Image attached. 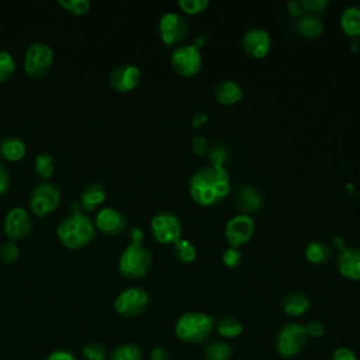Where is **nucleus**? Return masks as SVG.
<instances>
[{"label": "nucleus", "instance_id": "nucleus-1", "mask_svg": "<svg viewBox=\"0 0 360 360\" xmlns=\"http://www.w3.org/2000/svg\"><path fill=\"white\" fill-rule=\"evenodd\" d=\"M231 190V180L224 166L207 165L193 173L188 181L191 200L202 207H214L225 200Z\"/></svg>", "mask_w": 360, "mask_h": 360}, {"label": "nucleus", "instance_id": "nucleus-2", "mask_svg": "<svg viewBox=\"0 0 360 360\" xmlns=\"http://www.w3.org/2000/svg\"><path fill=\"white\" fill-rule=\"evenodd\" d=\"M56 235L65 248L75 250L89 245L96 238V226L87 215L73 211L59 222Z\"/></svg>", "mask_w": 360, "mask_h": 360}, {"label": "nucleus", "instance_id": "nucleus-3", "mask_svg": "<svg viewBox=\"0 0 360 360\" xmlns=\"http://www.w3.org/2000/svg\"><path fill=\"white\" fill-rule=\"evenodd\" d=\"M214 325V316L205 312H184L174 325V333L184 343L198 345L211 336Z\"/></svg>", "mask_w": 360, "mask_h": 360}, {"label": "nucleus", "instance_id": "nucleus-4", "mask_svg": "<svg viewBox=\"0 0 360 360\" xmlns=\"http://www.w3.org/2000/svg\"><path fill=\"white\" fill-rule=\"evenodd\" d=\"M153 263L152 252L142 242H131L120 255L118 271L127 278H142Z\"/></svg>", "mask_w": 360, "mask_h": 360}, {"label": "nucleus", "instance_id": "nucleus-5", "mask_svg": "<svg viewBox=\"0 0 360 360\" xmlns=\"http://www.w3.org/2000/svg\"><path fill=\"white\" fill-rule=\"evenodd\" d=\"M59 202L60 190L56 184L42 180L32 187L30 194V207L37 217H48L59 207Z\"/></svg>", "mask_w": 360, "mask_h": 360}, {"label": "nucleus", "instance_id": "nucleus-6", "mask_svg": "<svg viewBox=\"0 0 360 360\" xmlns=\"http://www.w3.org/2000/svg\"><path fill=\"white\" fill-rule=\"evenodd\" d=\"M307 338L308 335L304 325L297 322L287 323L276 335V339H274L276 352L284 359L294 357L302 350L307 342Z\"/></svg>", "mask_w": 360, "mask_h": 360}, {"label": "nucleus", "instance_id": "nucleus-7", "mask_svg": "<svg viewBox=\"0 0 360 360\" xmlns=\"http://www.w3.org/2000/svg\"><path fill=\"white\" fill-rule=\"evenodd\" d=\"M172 69L181 77H193L202 68L201 51L194 44H181L170 55Z\"/></svg>", "mask_w": 360, "mask_h": 360}, {"label": "nucleus", "instance_id": "nucleus-8", "mask_svg": "<svg viewBox=\"0 0 360 360\" xmlns=\"http://www.w3.org/2000/svg\"><path fill=\"white\" fill-rule=\"evenodd\" d=\"M53 51L45 42H32L24 55V70L32 79H42L51 70Z\"/></svg>", "mask_w": 360, "mask_h": 360}, {"label": "nucleus", "instance_id": "nucleus-9", "mask_svg": "<svg viewBox=\"0 0 360 360\" xmlns=\"http://www.w3.org/2000/svg\"><path fill=\"white\" fill-rule=\"evenodd\" d=\"M150 232L160 245H173L181 238V221L173 211H160L150 219Z\"/></svg>", "mask_w": 360, "mask_h": 360}, {"label": "nucleus", "instance_id": "nucleus-10", "mask_svg": "<svg viewBox=\"0 0 360 360\" xmlns=\"http://www.w3.org/2000/svg\"><path fill=\"white\" fill-rule=\"evenodd\" d=\"M149 304V294L138 285L128 287L122 290L115 301H114V308L115 311L125 318H134L141 315Z\"/></svg>", "mask_w": 360, "mask_h": 360}, {"label": "nucleus", "instance_id": "nucleus-11", "mask_svg": "<svg viewBox=\"0 0 360 360\" xmlns=\"http://www.w3.org/2000/svg\"><path fill=\"white\" fill-rule=\"evenodd\" d=\"M158 32L160 41L166 46H173V45H181L183 41L186 39L188 34V24L183 15L174 11L165 13L158 25Z\"/></svg>", "mask_w": 360, "mask_h": 360}, {"label": "nucleus", "instance_id": "nucleus-12", "mask_svg": "<svg viewBox=\"0 0 360 360\" xmlns=\"http://www.w3.org/2000/svg\"><path fill=\"white\" fill-rule=\"evenodd\" d=\"M255 233V219L249 214H236L228 219L224 228V235L231 248L239 249L246 245Z\"/></svg>", "mask_w": 360, "mask_h": 360}, {"label": "nucleus", "instance_id": "nucleus-13", "mask_svg": "<svg viewBox=\"0 0 360 360\" xmlns=\"http://www.w3.org/2000/svg\"><path fill=\"white\" fill-rule=\"evenodd\" d=\"M141 77L142 75L136 65L120 63L110 70L108 84L120 93H128L138 87V84L141 83Z\"/></svg>", "mask_w": 360, "mask_h": 360}, {"label": "nucleus", "instance_id": "nucleus-14", "mask_svg": "<svg viewBox=\"0 0 360 360\" xmlns=\"http://www.w3.org/2000/svg\"><path fill=\"white\" fill-rule=\"evenodd\" d=\"M242 49L252 59H263L271 49V37L260 27L249 28L242 37Z\"/></svg>", "mask_w": 360, "mask_h": 360}, {"label": "nucleus", "instance_id": "nucleus-15", "mask_svg": "<svg viewBox=\"0 0 360 360\" xmlns=\"http://www.w3.org/2000/svg\"><path fill=\"white\" fill-rule=\"evenodd\" d=\"M32 231V221L30 214L22 207L11 208L4 218V233L8 240L25 239Z\"/></svg>", "mask_w": 360, "mask_h": 360}, {"label": "nucleus", "instance_id": "nucleus-16", "mask_svg": "<svg viewBox=\"0 0 360 360\" xmlns=\"http://www.w3.org/2000/svg\"><path fill=\"white\" fill-rule=\"evenodd\" d=\"M127 225L125 215L112 207L101 208L94 218V226L108 236L121 235L127 229Z\"/></svg>", "mask_w": 360, "mask_h": 360}, {"label": "nucleus", "instance_id": "nucleus-17", "mask_svg": "<svg viewBox=\"0 0 360 360\" xmlns=\"http://www.w3.org/2000/svg\"><path fill=\"white\" fill-rule=\"evenodd\" d=\"M338 273L352 281H360V248L343 246L336 256Z\"/></svg>", "mask_w": 360, "mask_h": 360}, {"label": "nucleus", "instance_id": "nucleus-18", "mask_svg": "<svg viewBox=\"0 0 360 360\" xmlns=\"http://www.w3.org/2000/svg\"><path fill=\"white\" fill-rule=\"evenodd\" d=\"M214 97L222 105H233L242 100L243 90L238 82L225 79L214 87Z\"/></svg>", "mask_w": 360, "mask_h": 360}, {"label": "nucleus", "instance_id": "nucleus-19", "mask_svg": "<svg viewBox=\"0 0 360 360\" xmlns=\"http://www.w3.org/2000/svg\"><path fill=\"white\" fill-rule=\"evenodd\" d=\"M297 31L307 39H316L323 34L325 22L319 15L305 13L297 21Z\"/></svg>", "mask_w": 360, "mask_h": 360}, {"label": "nucleus", "instance_id": "nucleus-20", "mask_svg": "<svg viewBox=\"0 0 360 360\" xmlns=\"http://www.w3.org/2000/svg\"><path fill=\"white\" fill-rule=\"evenodd\" d=\"M107 198V190L101 183L87 184L80 194V205L84 211H93L100 207Z\"/></svg>", "mask_w": 360, "mask_h": 360}, {"label": "nucleus", "instance_id": "nucleus-21", "mask_svg": "<svg viewBox=\"0 0 360 360\" xmlns=\"http://www.w3.org/2000/svg\"><path fill=\"white\" fill-rule=\"evenodd\" d=\"M236 205L243 214H252L262 208V195L252 186H242L236 193Z\"/></svg>", "mask_w": 360, "mask_h": 360}, {"label": "nucleus", "instance_id": "nucleus-22", "mask_svg": "<svg viewBox=\"0 0 360 360\" xmlns=\"http://www.w3.org/2000/svg\"><path fill=\"white\" fill-rule=\"evenodd\" d=\"M281 305H283V309L287 315L300 316V315L305 314L309 309L311 301L304 292L291 291V292H288L283 297Z\"/></svg>", "mask_w": 360, "mask_h": 360}, {"label": "nucleus", "instance_id": "nucleus-23", "mask_svg": "<svg viewBox=\"0 0 360 360\" xmlns=\"http://www.w3.org/2000/svg\"><path fill=\"white\" fill-rule=\"evenodd\" d=\"M27 153V145L21 138L6 136L0 141V156L8 162H18Z\"/></svg>", "mask_w": 360, "mask_h": 360}, {"label": "nucleus", "instance_id": "nucleus-24", "mask_svg": "<svg viewBox=\"0 0 360 360\" xmlns=\"http://www.w3.org/2000/svg\"><path fill=\"white\" fill-rule=\"evenodd\" d=\"M342 31L350 38H360V7L350 6L346 7L339 18Z\"/></svg>", "mask_w": 360, "mask_h": 360}, {"label": "nucleus", "instance_id": "nucleus-25", "mask_svg": "<svg viewBox=\"0 0 360 360\" xmlns=\"http://www.w3.org/2000/svg\"><path fill=\"white\" fill-rule=\"evenodd\" d=\"M304 255L311 264H325L332 259V248L322 240H311L307 245Z\"/></svg>", "mask_w": 360, "mask_h": 360}, {"label": "nucleus", "instance_id": "nucleus-26", "mask_svg": "<svg viewBox=\"0 0 360 360\" xmlns=\"http://www.w3.org/2000/svg\"><path fill=\"white\" fill-rule=\"evenodd\" d=\"M172 246H173L172 248L173 256H174V259L177 262L188 264V263H193L195 260V257H197V248L190 240L180 238Z\"/></svg>", "mask_w": 360, "mask_h": 360}, {"label": "nucleus", "instance_id": "nucleus-27", "mask_svg": "<svg viewBox=\"0 0 360 360\" xmlns=\"http://www.w3.org/2000/svg\"><path fill=\"white\" fill-rule=\"evenodd\" d=\"M232 349L224 340H212L205 346L204 359L205 360H231Z\"/></svg>", "mask_w": 360, "mask_h": 360}, {"label": "nucleus", "instance_id": "nucleus-28", "mask_svg": "<svg viewBox=\"0 0 360 360\" xmlns=\"http://www.w3.org/2000/svg\"><path fill=\"white\" fill-rule=\"evenodd\" d=\"M34 170L44 181H48L55 173L53 158L49 153H39L34 159Z\"/></svg>", "mask_w": 360, "mask_h": 360}, {"label": "nucleus", "instance_id": "nucleus-29", "mask_svg": "<svg viewBox=\"0 0 360 360\" xmlns=\"http://www.w3.org/2000/svg\"><path fill=\"white\" fill-rule=\"evenodd\" d=\"M108 360H142V350L135 343H122L110 353Z\"/></svg>", "mask_w": 360, "mask_h": 360}, {"label": "nucleus", "instance_id": "nucleus-30", "mask_svg": "<svg viewBox=\"0 0 360 360\" xmlns=\"http://www.w3.org/2000/svg\"><path fill=\"white\" fill-rule=\"evenodd\" d=\"M217 330L224 338H236L242 333L243 326L240 321L235 316H224L217 323Z\"/></svg>", "mask_w": 360, "mask_h": 360}, {"label": "nucleus", "instance_id": "nucleus-31", "mask_svg": "<svg viewBox=\"0 0 360 360\" xmlns=\"http://www.w3.org/2000/svg\"><path fill=\"white\" fill-rule=\"evenodd\" d=\"M15 70V60L7 51H0V83L10 79Z\"/></svg>", "mask_w": 360, "mask_h": 360}, {"label": "nucleus", "instance_id": "nucleus-32", "mask_svg": "<svg viewBox=\"0 0 360 360\" xmlns=\"http://www.w3.org/2000/svg\"><path fill=\"white\" fill-rule=\"evenodd\" d=\"M58 4L73 15L86 14L91 6L89 0H59Z\"/></svg>", "mask_w": 360, "mask_h": 360}, {"label": "nucleus", "instance_id": "nucleus-33", "mask_svg": "<svg viewBox=\"0 0 360 360\" xmlns=\"http://www.w3.org/2000/svg\"><path fill=\"white\" fill-rule=\"evenodd\" d=\"M82 354L86 360H104L105 347L98 342H87L82 346Z\"/></svg>", "mask_w": 360, "mask_h": 360}, {"label": "nucleus", "instance_id": "nucleus-34", "mask_svg": "<svg viewBox=\"0 0 360 360\" xmlns=\"http://www.w3.org/2000/svg\"><path fill=\"white\" fill-rule=\"evenodd\" d=\"M20 257V248L14 240H7L0 248V260L4 264H11Z\"/></svg>", "mask_w": 360, "mask_h": 360}, {"label": "nucleus", "instance_id": "nucleus-35", "mask_svg": "<svg viewBox=\"0 0 360 360\" xmlns=\"http://www.w3.org/2000/svg\"><path fill=\"white\" fill-rule=\"evenodd\" d=\"M179 8L188 15H194V14H200L202 13L208 6V0H180L177 1Z\"/></svg>", "mask_w": 360, "mask_h": 360}, {"label": "nucleus", "instance_id": "nucleus-36", "mask_svg": "<svg viewBox=\"0 0 360 360\" xmlns=\"http://www.w3.org/2000/svg\"><path fill=\"white\" fill-rule=\"evenodd\" d=\"M242 263V253L236 248H226L222 253V264L228 269H236Z\"/></svg>", "mask_w": 360, "mask_h": 360}, {"label": "nucleus", "instance_id": "nucleus-37", "mask_svg": "<svg viewBox=\"0 0 360 360\" xmlns=\"http://www.w3.org/2000/svg\"><path fill=\"white\" fill-rule=\"evenodd\" d=\"M191 148L195 155L204 156L210 152V142L202 134H195L191 139Z\"/></svg>", "mask_w": 360, "mask_h": 360}, {"label": "nucleus", "instance_id": "nucleus-38", "mask_svg": "<svg viewBox=\"0 0 360 360\" xmlns=\"http://www.w3.org/2000/svg\"><path fill=\"white\" fill-rule=\"evenodd\" d=\"M304 11L308 14H319L329 6L328 0H301Z\"/></svg>", "mask_w": 360, "mask_h": 360}, {"label": "nucleus", "instance_id": "nucleus-39", "mask_svg": "<svg viewBox=\"0 0 360 360\" xmlns=\"http://www.w3.org/2000/svg\"><path fill=\"white\" fill-rule=\"evenodd\" d=\"M210 165L214 166H224L225 160H226V150L222 146H217L210 152Z\"/></svg>", "mask_w": 360, "mask_h": 360}, {"label": "nucleus", "instance_id": "nucleus-40", "mask_svg": "<svg viewBox=\"0 0 360 360\" xmlns=\"http://www.w3.org/2000/svg\"><path fill=\"white\" fill-rule=\"evenodd\" d=\"M11 186V176L7 167L0 162V195L6 194Z\"/></svg>", "mask_w": 360, "mask_h": 360}, {"label": "nucleus", "instance_id": "nucleus-41", "mask_svg": "<svg viewBox=\"0 0 360 360\" xmlns=\"http://www.w3.org/2000/svg\"><path fill=\"white\" fill-rule=\"evenodd\" d=\"M330 360H359L356 353L349 347H338L333 353Z\"/></svg>", "mask_w": 360, "mask_h": 360}, {"label": "nucleus", "instance_id": "nucleus-42", "mask_svg": "<svg viewBox=\"0 0 360 360\" xmlns=\"http://www.w3.org/2000/svg\"><path fill=\"white\" fill-rule=\"evenodd\" d=\"M305 330H307V335L308 336H312V338H319L323 335L325 332V326L321 321H312L309 322L307 326H305Z\"/></svg>", "mask_w": 360, "mask_h": 360}, {"label": "nucleus", "instance_id": "nucleus-43", "mask_svg": "<svg viewBox=\"0 0 360 360\" xmlns=\"http://www.w3.org/2000/svg\"><path fill=\"white\" fill-rule=\"evenodd\" d=\"M150 360H172L170 352L165 346H156L150 352Z\"/></svg>", "mask_w": 360, "mask_h": 360}, {"label": "nucleus", "instance_id": "nucleus-44", "mask_svg": "<svg viewBox=\"0 0 360 360\" xmlns=\"http://www.w3.org/2000/svg\"><path fill=\"white\" fill-rule=\"evenodd\" d=\"M287 10H288V13H290L291 17H298V18H300L301 15L305 14L304 7H302V3L298 1V0H294V1L287 3Z\"/></svg>", "mask_w": 360, "mask_h": 360}, {"label": "nucleus", "instance_id": "nucleus-45", "mask_svg": "<svg viewBox=\"0 0 360 360\" xmlns=\"http://www.w3.org/2000/svg\"><path fill=\"white\" fill-rule=\"evenodd\" d=\"M46 360H77L75 354H72L68 350H55L48 354Z\"/></svg>", "mask_w": 360, "mask_h": 360}, {"label": "nucleus", "instance_id": "nucleus-46", "mask_svg": "<svg viewBox=\"0 0 360 360\" xmlns=\"http://www.w3.org/2000/svg\"><path fill=\"white\" fill-rule=\"evenodd\" d=\"M129 236H131V242H142L143 240V232L139 228H132L129 231Z\"/></svg>", "mask_w": 360, "mask_h": 360}, {"label": "nucleus", "instance_id": "nucleus-47", "mask_svg": "<svg viewBox=\"0 0 360 360\" xmlns=\"http://www.w3.org/2000/svg\"><path fill=\"white\" fill-rule=\"evenodd\" d=\"M207 121V117L202 114V112H195L194 115H193V127H200V125H202L204 122Z\"/></svg>", "mask_w": 360, "mask_h": 360}]
</instances>
